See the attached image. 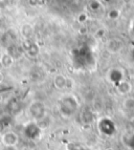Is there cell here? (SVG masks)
Masks as SVG:
<instances>
[{"label":"cell","mask_w":134,"mask_h":150,"mask_svg":"<svg viewBox=\"0 0 134 150\" xmlns=\"http://www.w3.org/2000/svg\"><path fill=\"white\" fill-rule=\"evenodd\" d=\"M79 108L77 98L71 95H67L59 101V111L64 118H70L75 115Z\"/></svg>","instance_id":"1"},{"label":"cell","mask_w":134,"mask_h":150,"mask_svg":"<svg viewBox=\"0 0 134 150\" xmlns=\"http://www.w3.org/2000/svg\"><path fill=\"white\" fill-rule=\"evenodd\" d=\"M28 112L36 122L40 121L46 115V107H45L44 103L41 101H34L30 103V107H28Z\"/></svg>","instance_id":"2"},{"label":"cell","mask_w":134,"mask_h":150,"mask_svg":"<svg viewBox=\"0 0 134 150\" xmlns=\"http://www.w3.org/2000/svg\"><path fill=\"white\" fill-rule=\"evenodd\" d=\"M23 133H24V137L28 139V140L35 141V140H38V139L41 137V134H42V129H41V127H40L37 122H30L25 125Z\"/></svg>","instance_id":"3"},{"label":"cell","mask_w":134,"mask_h":150,"mask_svg":"<svg viewBox=\"0 0 134 150\" xmlns=\"http://www.w3.org/2000/svg\"><path fill=\"white\" fill-rule=\"evenodd\" d=\"M17 39H18L17 33L15 32V30L11 28V30H6V32H4L2 35H1V38H0V44L2 45L3 47L6 50L10 45L14 44V43H17Z\"/></svg>","instance_id":"4"},{"label":"cell","mask_w":134,"mask_h":150,"mask_svg":"<svg viewBox=\"0 0 134 150\" xmlns=\"http://www.w3.org/2000/svg\"><path fill=\"white\" fill-rule=\"evenodd\" d=\"M24 53L30 58H36L38 57V55L40 54V47L39 45L35 42H30L28 39H25V41H23V43L21 44Z\"/></svg>","instance_id":"5"},{"label":"cell","mask_w":134,"mask_h":150,"mask_svg":"<svg viewBox=\"0 0 134 150\" xmlns=\"http://www.w3.org/2000/svg\"><path fill=\"white\" fill-rule=\"evenodd\" d=\"M99 131L104 134L110 135L114 132V124L111 120L107 118H104L102 120H99Z\"/></svg>","instance_id":"6"},{"label":"cell","mask_w":134,"mask_h":150,"mask_svg":"<svg viewBox=\"0 0 134 150\" xmlns=\"http://www.w3.org/2000/svg\"><path fill=\"white\" fill-rule=\"evenodd\" d=\"M6 53H8L14 60H18V59H20V58L23 56L24 50H23L21 45H18L17 43H14V44L10 45V46L6 48Z\"/></svg>","instance_id":"7"},{"label":"cell","mask_w":134,"mask_h":150,"mask_svg":"<svg viewBox=\"0 0 134 150\" xmlns=\"http://www.w3.org/2000/svg\"><path fill=\"white\" fill-rule=\"evenodd\" d=\"M2 142L5 146H16L19 142V137L14 131H8L2 135Z\"/></svg>","instance_id":"8"},{"label":"cell","mask_w":134,"mask_h":150,"mask_svg":"<svg viewBox=\"0 0 134 150\" xmlns=\"http://www.w3.org/2000/svg\"><path fill=\"white\" fill-rule=\"evenodd\" d=\"M123 48V42L117 39H111L107 42V50L111 54H116Z\"/></svg>","instance_id":"9"},{"label":"cell","mask_w":134,"mask_h":150,"mask_svg":"<svg viewBox=\"0 0 134 150\" xmlns=\"http://www.w3.org/2000/svg\"><path fill=\"white\" fill-rule=\"evenodd\" d=\"M115 86H116V90L118 91L119 95H128L132 89L131 83L125 80H122L121 82H118Z\"/></svg>","instance_id":"10"},{"label":"cell","mask_w":134,"mask_h":150,"mask_svg":"<svg viewBox=\"0 0 134 150\" xmlns=\"http://www.w3.org/2000/svg\"><path fill=\"white\" fill-rule=\"evenodd\" d=\"M22 108V103L21 101L18 100V99H12L10 102L8 103V109L12 115H16L21 110Z\"/></svg>","instance_id":"11"},{"label":"cell","mask_w":134,"mask_h":150,"mask_svg":"<svg viewBox=\"0 0 134 150\" xmlns=\"http://www.w3.org/2000/svg\"><path fill=\"white\" fill-rule=\"evenodd\" d=\"M66 83H67V78L65 76L61 75H57L54 78V85L57 89H64L66 88Z\"/></svg>","instance_id":"12"},{"label":"cell","mask_w":134,"mask_h":150,"mask_svg":"<svg viewBox=\"0 0 134 150\" xmlns=\"http://www.w3.org/2000/svg\"><path fill=\"white\" fill-rule=\"evenodd\" d=\"M108 77H109V80L111 81L112 83H114L115 85H116L118 82H121V81L123 80L122 71H121L119 69H116V68H113V69L110 70Z\"/></svg>","instance_id":"13"},{"label":"cell","mask_w":134,"mask_h":150,"mask_svg":"<svg viewBox=\"0 0 134 150\" xmlns=\"http://www.w3.org/2000/svg\"><path fill=\"white\" fill-rule=\"evenodd\" d=\"M20 33H21V35L25 38V39H28L32 36L34 34V28H32V25L30 24V23H24V24L21 25V28H20Z\"/></svg>","instance_id":"14"},{"label":"cell","mask_w":134,"mask_h":150,"mask_svg":"<svg viewBox=\"0 0 134 150\" xmlns=\"http://www.w3.org/2000/svg\"><path fill=\"white\" fill-rule=\"evenodd\" d=\"M14 61L15 60H14L6 52L3 53L2 55H1V57H0V64H1V66L4 68L11 67V66L14 64Z\"/></svg>","instance_id":"15"},{"label":"cell","mask_w":134,"mask_h":150,"mask_svg":"<svg viewBox=\"0 0 134 150\" xmlns=\"http://www.w3.org/2000/svg\"><path fill=\"white\" fill-rule=\"evenodd\" d=\"M93 119H95L93 113H92L91 111H88V110L83 111L82 115H81V120H82V123L85 124V125L91 124V123L93 122Z\"/></svg>","instance_id":"16"},{"label":"cell","mask_w":134,"mask_h":150,"mask_svg":"<svg viewBox=\"0 0 134 150\" xmlns=\"http://www.w3.org/2000/svg\"><path fill=\"white\" fill-rule=\"evenodd\" d=\"M124 108L127 111L130 112H134V99L133 98H127L126 100L124 101Z\"/></svg>","instance_id":"17"},{"label":"cell","mask_w":134,"mask_h":150,"mask_svg":"<svg viewBox=\"0 0 134 150\" xmlns=\"http://www.w3.org/2000/svg\"><path fill=\"white\" fill-rule=\"evenodd\" d=\"M38 124H39V126L41 127V129H45V128H47L48 126L50 125V120H49V118H48L47 115H45L44 118L43 119H41L40 121H38Z\"/></svg>","instance_id":"18"},{"label":"cell","mask_w":134,"mask_h":150,"mask_svg":"<svg viewBox=\"0 0 134 150\" xmlns=\"http://www.w3.org/2000/svg\"><path fill=\"white\" fill-rule=\"evenodd\" d=\"M87 18H88L87 14H85V13H81V14H79V15H78L77 21L80 23V24H84V23L87 21Z\"/></svg>","instance_id":"19"},{"label":"cell","mask_w":134,"mask_h":150,"mask_svg":"<svg viewBox=\"0 0 134 150\" xmlns=\"http://www.w3.org/2000/svg\"><path fill=\"white\" fill-rule=\"evenodd\" d=\"M88 6L91 11H97L99 8V3L97 0H90L89 3H88Z\"/></svg>","instance_id":"20"},{"label":"cell","mask_w":134,"mask_h":150,"mask_svg":"<svg viewBox=\"0 0 134 150\" xmlns=\"http://www.w3.org/2000/svg\"><path fill=\"white\" fill-rule=\"evenodd\" d=\"M119 16V12L117 10H111L109 11V13H108V18H110V19H117Z\"/></svg>","instance_id":"21"},{"label":"cell","mask_w":134,"mask_h":150,"mask_svg":"<svg viewBox=\"0 0 134 150\" xmlns=\"http://www.w3.org/2000/svg\"><path fill=\"white\" fill-rule=\"evenodd\" d=\"M1 150H18L16 146H4Z\"/></svg>","instance_id":"22"},{"label":"cell","mask_w":134,"mask_h":150,"mask_svg":"<svg viewBox=\"0 0 134 150\" xmlns=\"http://www.w3.org/2000/svg\"><path fill=\"white\" fill-rule=\"evenodd\" d=\"M79 32L81 33V34H83V33H86V28H84V26H81V28L79 30Z\"/></svg>","instance_id":"23"},{"label":"cell","mask_w":134,"mask_h":150,"mask_svg":"<svg viewBox=\"0 0 134 150\" xmlns=\"http://www.w3.org/2000/svg\"><path fill=\"white\" fill-rule=\"evenodd\" d=\"M80 150H90L89 148H86V147H84V148H80Z\"/></svg>","instance_id":"24"},{"label":"cell","mask_w":134,"mask_h":150,"mask_svg":"<svg viewBox=\"0 0 134 150\" xmlns=\"http://www.w3.org/2000/svg\"><path fill=\"white\" fill-rule=\"evenodd\" d=\"M70 150H80V149H70Z\"/></svg>","instance_id":"25"}]
</instances>
